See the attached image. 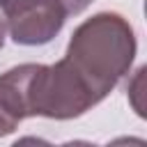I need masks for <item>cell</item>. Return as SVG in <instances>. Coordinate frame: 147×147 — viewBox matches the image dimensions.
<instances>
[{
	"instance_id": "7a4b0ae2",
	"label": "cell",
	"mask_w": 147,
	"mask_h": 147,
	"mask_svg": "<svg viewBox=\"0 0 147 147\" xmlns=\"http://www.w3.org/2000/svg\"><path fill=\"white\" fill-rule=\"evenodd\" d=\"M96 103L99 99L94 92L64 57L55 64H32L28 78L30 117L74 119Z\"/></svg>"
},
{
	"instance_id": "8992f818",
	"label": "cell",
	"mask_w": 147,
	"mask_h": 147,
	"mask_svg": "<svg viewBox=\"0 0 147 147\" xmlns=\"http://www.w3.org/2000/svg\"><path fill=\"white\" fill-rule=\"evenodd\" d=\"M5 39H7V25H5V18H0V48L5 46Z\"/></svg>"
},
{
	"instance_id": "3957f363",
	"label": "cell",
	"mask_w": 147,
	"mask_h": 147,
	"mask_svg": "<svg viewBox=\"0 0 147 147\" xmlns=\"http://www.w3.org/2000/svg\"><path fill=\"white\" fill-rule=\"evenodd\" d=\"M0 11L9 37L21 46L48 44L67 21L57 0H0Z\"/></svg>"
},
{
	"instance_id": "277c9868",
	"label": "cell",
	"mask_w": 147,
	"mask_h": 147,
	"mask_svg": "<svg viewBox=\"0 0 147 147\" xmlns=\"http://www.w3.org/2000/svg\"><path fill=\"white\" fill-rule=\"evenodd\" d=\"M32 64H18L0 74V138L18 129L30 117L28 110V78Z\"/></svg>"
},
{
	"instance_id": "6da1fadb",
	"label": "cell",
	"mask_w": 147,
	"mask_h": 147,
	"mask_svg": "<svg viewBox=\"0 0 147 147\" xmlns=\"http://www.w3.org/2000/svg\"><path fill=\"white\" fill-rule=\"evenodd\" d=\"M136 48L131 23L117 11H99L74 30L64 60L80 74L94 96L103 101L129 74Z\"/></svg>"
},
{
	"instance_id": "5b68a950",
	"label": "cell",
	"mask_w": 147,
	"mask_h": 147,
	"mask_svg": "<svg viewBox=\"0 0 147 147\" xmlns=\"http://www.w3.org/2000/svg\"><path fill=\"white\" fill-rule=\"evenodd\" d=\"M57 5L64 9L67 16H71V14H80V11H85V9L92 5V0H57Z\"/></svg>"
}]
</instances>
